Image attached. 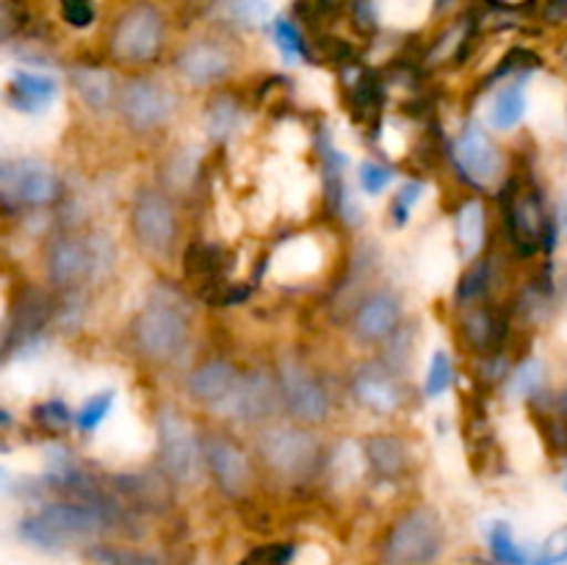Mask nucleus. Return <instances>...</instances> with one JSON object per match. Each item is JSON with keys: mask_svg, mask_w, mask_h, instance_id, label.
<instances>
[{"mask_svg": "<svg viewBox=\"0 0 567 565\" xmlns=\"http://www.w3.org/2000/svg\"><path fill=\"white\" fill-rule=\"evenodd\" d=\"M133 510L125 504H97L83 499H64V502L44 504L39 513L20 521L17 532L31 546L44 552H61L75 543H89L105 535L114 526L127 524Z\"/></svg>", "mask_w": 567, "mask_h": 565, "instance_id": "f257e3e1", "label": "nucleus"}, {"mask_svg": "<svg viewBox=\"0 0 567 565\" xmlns=\"http://www.w3.org/2000/svg\"><path fill=\"white\" fill-rule=\"evenodd\" d=\"M258 454L280 480L308 482L321 465V443L299 424H266L258 432Z\"/></svg>", "mask_w": 567, "mask_h": 565, "instance_id": "f03ea898", "label": "nucleus"}, {"mask_svg": "<svg viewBox=\"0 0 567 565\" xmlns=\"http://www.w3.org/2000/svg\"><path fill=\"white\" fill-rule=\"evenodd\" d=\"M192 338L186 310L172 299H153L133 321V343L150 363H172Z\"/></svg>", "mask_w": 567, "mask_h": 565, "instance_id": "7ed1b4c3", "label": "nucleus"}, {"mask_svg": "<svg viewBox=\"0 0 567 565\" xmlns=\"http://www.w3.org/2000/svg\"><path fill=\"white\" fill-rule=\"evenodd\" d=\"M443 521L435 510L404 513L382 543V565H432L443 554Z\"/></svg>", "mask_w": 567, "mask_h": 565, "instance_id": "20e7f679", "label": "nucleus"}, {"mask_svg": "<svg viewBox=\"0 0 567 565\" xmlns=\"http://www.w3.org/2000/svg\"><path fill=\"white\" fill-rule=\"evenodd\" d=\"M166 42V20L155 3L127 6L111 31V55L120 64L142 66L161 55Z\"/></svg>", "mask_w": 567, "mask_h": 565, "instance_id": "39448f33", "label": "nucleus"}, {"mask_svg": "<svg viewBox=\"0 0 567 565\" xmlns=\"http://www.w3.org/2000/svg\"><path fill=\"white\" fill-rule=\"evenodd\" d=\"M155 435H158V460L166 480L177 485H192L205 465L203 443L197 441L192 421L175 404H164L155 413Z\"/></svg>", "mask_w": 567, "mask_h": 565, "instance_id": "423d86ee", "label": "nucleus"}, {"mask_svg": "<svg viewBox=\"0 0 567 565\" xmlns=\"http://www.w3.org/2000/svg\"><path fill=\"white\" fill-rule=\"evenodd\" d=\"M59 197L61 181L50 164L39 158L0 161V208H48Z\"/></svg>", "mask_w": 567, "mask_h": 565, "instance_id": "0eeeda50", "label": "nucleus"}, {"mask_svg": "<svg viewBox=\"0 0 567 565\" xmlns=\"http://www.w3.org/2000/svg\"><path fill=\"white\" fill-rule=\"evenodd\" d=\"M103 244L86 236H55L44 253V269L48 280L59 288H78L92 280L105 266Z\"/></svg>", "mask_w": 567, "mask_h": 565, "instance_id": "6e6552de", "label": "nucleus"}, {"mask_svg": "<svg viewBox=\"0 0 567 565\" xmlns=\"http://www.w3.org/2000/svg\"><path fill=\"white\" fill-rule=\"evenodd\" d=\"M175 109V94L164 83L153 81V78H133V81H127L120 89V105H116V111H120L122 122L133 133L158 131V127H164L169 122Z\"/></svg>", "mask_w": 567, "mask_h": 565, "instance_id": "1a4fd4ad", "label": "nucleus"}, {"mask_svg": "<svg viewBox=\"0 0 567 565\" xmlns=\"http://www.w3.org/2000/svg\"><path fill=\"white\" fill-rule=\"evenodd\" d=\"M131 227L136 244L150 255L169 253L177 236L175 205L158 188H142L133 199Z\"/></svg>", "mask_w": 567, "mask_h": 565, "instance_id": "9d476101", "label": "nucleus"}, {"mask_svg": "<svg viewBox=\"0 0 567 565\" xmlns=\"http://www.w3.org/2000/svg\"><path fill=\"white\" fill-rule=\"evenodd\" d=\"M277 382H280L282 404H286L293 419L302 421V424H321L327 419L330 393L302 360L282 358Z\"/></svg>", "mask_w": 567, "mask_h": 565, "instance_id": "9b49d317", "label": "nucleus"}, {"mask_svg": "<svg viewBox=\"0 0 567 565\" xmlns=\"http://www.w3.org/2000/svg\"><path fill=\"white\" fill-rule=\"evenodd\" d=\"M504 219H507L509 238L524 255L535 253L540 244L554 247V225L543 210V199L535 188L520 192L515 183H509V197L504 203Z\"/></svg>", "mask_w": 567, "mask_h": 565, "instance_id": "f8f14e48", "label": "nucleus"}, {"mask_svg": "<svg viewBox=\"0 0 567 565\" xmlns=\"http://www.w3.org/2000/svg\"><path fill=\"white\" fill-rule=\"evenodd\" d=\"M452 158L460 177L476 188H491L502 177V150L480 125H468L460 133L457 142L452 144Z\"/></svg>", "mask_w": 567, "mask_h": 565, "instance_id": "ddd939ff", "label": "nucleus"}, {"mask_svg": "<svg viewBox=\"0 0 567 565\" xmlns=\"http://www.w3.org/2000/svg\"><path fill=\"white\" fill-rule=\"evenodd\" d=\"M203 463L208 469L210 480L216 482L225 496L241 499L247 496L252 485V463L247 452L227 435H208L203 441Z\"/></svg>", "mask_w": 567, "mask_h": 565, "instance_id": "4468645a", "label": "nucleus"}, {"mask_svg": "<svg viewBox=\"0 0 567 565\" xmlns=\"http://www.w3.org/2000/svg\"><path fill=\"white\" fill-rule=\"evenodd\" d=\"M233 53L227 44L214 42V39H194L177 53L175 70L188 86L208 89L216 83L227 81L233 72Z\"/></svg>", "mask_w": 567, "mask_h": 565, "instance_id": "2eb2a0df", "label": "nucleus"}, {"mask_svg": "<svg viewBox=\"0 0 567 565\" xmlns=\"http://www.w3.org/2000/svg\"><path fill=\"white\" fill-rule=\"evenodd\" d=\"M280 402V382H275L264 371H252V374H241L236 393L221 410L236 415V419L249 421V424H260L277 413Z\"/></svg>", "mask_w": 567, "mask_h": 565, "instance_id": "dca6fc26", "label": "nucleus"}, {"mask_svg": "<svg viewBox=\"0 0 567 565\" xmlns=\"http://www.w3.org/2000/svg\"><path fill=\"white\" fill-rule=\"evenodd\" d=\"M402 299L393 291H374L354 310L352 330L363 343H380L399 330Z\"/></svg>", "mask_w": 567, "mask_h": 565, "instance_id": "f3484780", "label": "nucleus"}, {"mask_svg": "<svg viewBox=\"0 0 567 565\" xmlns=\"http://www.w3.org/2000/svg\"><path fill=\"white\" fill-rule=\"evenodd\" d=\"M238 382H241V374L236 371V366H233L230 360L214 358L199 363L197 369L188 374L186 391L194 402L221 410L233 399Z\"/></svg>", "mask_w": 567, "mask_h": 565, "instance_id": "a211bd4d", "label": "nucleus"}, {"mask_svg": "<svg viewBox=\"0 0 567 565\" xmlns=\"http://www.w3.org/2000/svg\"><path fill=\"white\" fill-rule=\"evenodd\" d=\"M352 391L358 402L369 408L371 413L388 415L402 404V388H399L396 377H393V369H385V366H363L354 374Z\"/></svg>", "mask_w": 567, "mask_h": 565, "instance_id": "6ab92c4d", "label": "nucleus"}, {"mask_svg": "<svg viewBox=\"0 0 567 565\" xmlns=\"http://www.w3.org/2000/svg\"><path fill=\"white\" fill-rule=\"evenodd\" d=\"M72 89L78 92L81 103L94 114H109L120 105V83L114 72L105 66H75L72 70Z\"/></svg>", "mask_w": 567, "mask_h": 565, "instance_id": "aec40b11", "label": "nucleus"}, {"mask_svg": "<svg viewBox=\"0 0 567 565\" xmlns=\"http://www.w3.org/2000/svg\"><path fill=\"white\" fill-rule=\"evenodd\" d=\"M6 97H9L11 109L22 111V114H42L59 97V83H55V78L42 75V72L17 70L11 75Z\"/></svg>", "mask_w": 567, "mask_h": 565, "instance_id": "412c9836", "label": "nucleus"}, {"mask_svg": "<svg viewBox=\"0 0 567 565\" xmlns=\"http://www.w3.org/2000/svg\"><path fill=\"white\" fill-rule=\"evenodd\" d=\"M183 275L194 286H203L210 299L227 286L225 280V253L216 244H192L183 255Z\"/></svg>", "mask_w": 567, "mask_h": 565, "instance_id": "4be33fe9", "label": "nucleus"}, {"mask_svg": "<svg viewBox=\"0 0 567 565\" xmlns=\"http://www.w3.org/2000/svg\"><path fill=\"white\" fill-rule=\"evenodd\" d=\"M454 233H457V249L463 260H476L485 249L487 242V214L480 199H468L460 205L457 219H454Z\"/></svg>", "mask_w": 567, "mask_h": 565, "instance_id": "5701e85b", "label": "nucleus"}, {"mask_svg": "<svg viewBox=\"0 0 567 565\" xmlns=\"http://www.w3.org/2000/svg\"><path fill=\"white\" fill-rule=\"evenodd\" d=\"M371 469L385 480L402 476L408 469V449L396 435H371L363 446Z\"/></svg>", "mask_w": 567, "mask_h": 565, "instance_id": "b1692460", "label": "nucleus"}, {"mask_svg": "<svg viewBox=\"0 0 567 565\" xmlns=\"http://www.w3.org/2000/svg\"><path fill=\"white\" fill-rule=\"evenodd\" d=\"M526 109H529V100H526V86L524 81H513L507 86L498 89V94L493 97L491 105V125L496 131H513L524 122Z\"/></svg>", "mask_w": 567, "mask_h": 565, "instance_id": "393cba45", "label": "nucleus"}, {"mask_svg": "<svg viewBox=\"0 0 567 565\" xmlns=\"http://www.w3.org/2000/svg\"><path fill=\"white\" fill-rule=\"evenodd\" d=\"M487 546L496 557L498 565H532L535 563V552L520 546L518 537L513 535V526L507 521H493L487 526Z\"/></svg>", "mask_w": 567, "mask_h": 565, "instance_id": "a878e982", "label": "nucleus"}, {"mask_svg": "<svg viewBox=\"0 0 567 565\" xmlns=\"http://www.w3.org/2000/svg\"><path fill=\"white\" fill-rule=\"evenodd\" d=\"M463 336L476 352H491L493 343L502 336V325H498L496 314L485 305H471L468 314L463 316Z\"/></svg>", "mask_w": 567, "mask_h": 565, "instance_id": "bb28decb", "label": "nucleus"}, {"mask_svg": "<svg viewBox=\"0 0 567 565\" xmlns=\"http://www.w3.org/2000/svg\"><path fill=\"white\" fill-rule=\"evenodd\" d=\"M241 103L236 97H216L210 103L208 114H205V131H208L210 142L225 144L227 138L236 136V131L241 127Z\"/></svg>", "mask_w": 567, "mask_h": 565, "instance_id": "cd10ccee", "label": "nucleus"}, {"mask_svg": "<svg viewBox=\"0 0 567 565\" xmlns=\"http://www.w3.org/2000/svg\"><path fill=\"white\" fill-rule=\"evenodd\" d=\"M199 175V155L194 153V147H181L169 155L164 166V177H166V186L172 192H188V188L197 183Z\"/></svg>", "mask_w": 567, "mask_h": 565, "instance_id": "c85d7f7f", "label": "nucleus"}, {"mask_svg": "<svg viewBox=\"0 0 567 565\" xmlns=\"http://www.w3.org/2000/svg\"><path fill=\"white\" fill-rule=\"evenodd\" d=\"M543 380H546V366H543L537 358L524 360V363L513 371V377H509V397L515 399L535 397V393L543 388Z\"/></svg>", "mask_w": 567, "mask_h": 565, "instance_id": "c756f323", "label": "nucleus"}, {"mask_svg": "<svg viewBox=\"0 0 567 565\" xmlns=\"http://www.w3.org/2000/svg\"><path fill=\"white\" fill-rule=\"evenodd\" d=\"M116 402V391H97L83 402V408L75 413V424L81 432H94L105 419H109L111 408Z\"/></svg>", "mask_w": 567, "mask_h": 565, "instance_id": "7c9ffc66", "label": "nucleus"}, {"mask_svg": "<svg viewBox=\"0 0 567 565\" xmlns=\"http://www.w3.org/2000/svg\"><path fill=\"white\" fill-rule=\"evenodd\" d=\"M452 382H454L452 355H449L446 349H437L430 360V369H426V382H424L426 399H441L443 393L452 388Z\"/></svg>", "mask_w": 567, "mask_h": 565, "instance_id": "2f4dec72", "label": "nucleus"}, {"mask_svg": "<svg viewBox=\"0 0 567 565\" xmlns=\"http://www.w3.org/2000/svg\"><path fill=\"white\" fill-rule=\"evenodd\" d=\"M487 288H491V264L487 260H482V264L471 266L468 271H465V277L460 280L457 286V302L463 305H480L482 299H485Z\"/></svg>", "mask_w": 567, "mask_h": 565, "instance_id": "473e14b6", "label": "nucleus"}, {"mask_svg": "<svg viewBox=\"0 0 567 565\" xmlns=\"http://www.w3.org/2000/svg\"><path fill=\"white\" fill-rule=\"evenodd\" d=\"M271 33H275V44L277 50H280L286 64H297V61H302L305 39H302V31H299L291 20H286V17L275 20V31Z\"/></svg>", "mask_w": 567, "mask_h": 565, "instance_id": "72a5a7b5", "label": "nucleus"}, {"mask_svg": "<svg viewBox=\"0 0 567 565\" xmlns=\"http://www.w3.org/2000/svg\"><path fill=\"white\" fill-rule=\"evenodd\" d=\"M424 197V183L421 181H408L396 188L391 203V222L393 227H404L413 216V208L421 203Z\"/></svg>", "mask_w": 567, "mask_h": 565, "instance_id": "f704fd0d", "label": "nucleus"}, {"mask_svg": "<svg viewBox=\"0 0 567 565\" xmlns=\"http://www.w3.org/2000/svg\"><path fill=\"white\" fill-rule=\"evenodd\" d=\"M33 421H37L42 430L61 432L75 421V415H72V410L66 408L61 399H48V402H39L37 408H33Z\"/></svg>", "mask_w": 567, "mask_h": 565, "instance_id": "c9c22d12", "label": "nucleus"}, {"mask_svg": "<svg viewBox=\"0 0 567 565\" xmlns=\"http://www.w3.org/2000/svg\"><path fill=\"white\" fill-rule=\"evenodd\" d=\"M92 557L103 565H161V559L153 554L122 546H94Z\"/></svg>", "mask_w": 567, "mask_h": 565, "instance_id": "e433bc0d", "label": "nucleus"}, {"mask_svg": "<svg viewBox=\"0 0 567 565\" xmlns=\"http://www.w3.org/2000/svg\"><path fill=\"white\" fill-rule=\"evenodd\" d=\"M358 181L360 188H363L369 197H380V194L396 181V172L385 164H377V161H363L358 170Z\"/></svg>", "mask_w": 567, "mask_h": 565, "instance_id": "4c0bfd02", "label": "nucleus"}, {"mask_svg": "<svg viewBox=\"0 0 567 565\" xmlns=\"http://www.w3.org/2000/svg\"><path fill=\"white\" fill-rule=\"evenodd\" d=\"M293 559H297L293 543H269V546L255 548L238 565H293Z\"/></svg>", "mask_w": 567, "mask_h": 565, "instance_id": "58836bf2", "label": "nucleus"}, {"mask_svg": "<svg viewBox=\"0 0 567 565\" xmlns=\"http://www.w3.org/2000/svg\"><path fill=\"white\" fill-rule=\"evenodd\" d=\"M59 11L61 20L78 31L94 25V20H97V9H94L92 0H59Z\"/></svg>", "mask_w": 567, "mask_h": 565, "instance_id": "ea45409f", "label": "nucleus"}, {"mask_svg": "<svg viewBox=\"0 0 567 565\" xmlns=\"http://www.w3.org/2000/svg\"><path fill=\"white\" fill-rule=\"evenodd\" d=\"M230 11L244 25H264L271 20L269 0H230Z\"/></svg>", "mask_w": 567, "mask_h": 565, "instance_id": "a19ab883", "label": "nucleus"}, {"mask_svg": "<svg viewBox=\"0 0 567 565\" xmlns=\"http://www.w3.org/2000/svg\"><path fill=\"white\" fill-rule=\"evenodd\" d=\"M532 565H567V526L554 532L546 543L535 552Z\"/></svg>", "mask_w": 567, "mask_h": 565, "instance_id": "79ce46f5", "label": "nucleus"}, {"mask_svg": "<svg viewBox=\"0 0 567 565\" xmlns=\"http://www.w3.org/2000/svg\"><path fill=\"white\" fill-rule=\"evenodd\" d=\"M11 33H14V14H11L9 3H3V0H0V42H3V39H9Z\"/></svg>", "mask_w": 567, "mask_h": 565, "instance_id": "37998d69", "label": "nucleus"}, {"mask_svg": "<svg viewBox=\"0 0 567 565\" xmlns=\"http://www.w3.org/2000/svg\"><path fill=\"white\" fill-rule=\"evenodd\" d=\"M546 14L551 20H567V0H546Z\"/></svg>", "mask_w": 567, "mask_h": 565, "instance_id": "c03bdc74", "label": "nucleus"}, {"mask_svg": "<svg viewBox=\"0 0 567 565\" xmlns=\"http://www.w3.org/2000/svg\"><path fill=\"white\" fill-rule=\"evenodd\" d=\"M6 487H11V476H9V471L0 465V491H6Z\"/></svg>", "mask_w": 567, "mask_h": 565, "instance_id": "a18cd8bd", "label": "nucleus"}, {"mask_svg": "<svg viewBox=\"0 0 567 565\" xmlns=\"http://www.w3.org/2000/svg\"><path fill=\"white\" fill-rule=\"evenodd\" d=\"M11 424V413L9 410H0V427H9Z\"/></svg>", "mask_w": 567, "mask_h": 565, "instance_id": "49530a36", "label": "nucleus"}, {"mask_svg": "<svg viewBox=\"0 0 567 565\" xmlns=\"http://www.w3.org/2000/svg\"><path fill=\"white\" fill-rule=\"evenodd\" d=\"M563 413H565V419H567V393L563 397Z\"/></svg>", "mask_w": 567, "mask_h": 565, "instance_id": "de8ad7c7", "label": "nucleus"}, {"mask_svg": "<svg viewBox=\"0 0 567 565\" xmlns=\"http://www.w3.org/2000/svg\"><path fill=\"white\" fill-rule=\"evenodd\" d=\"M565 491H567V474H565Z\"/></svg>", "mask_w": 567, "mask_h": 565, "instance_id": "09e8293b", "label": "nucleus"}, {"mask_svg": "<svg viewBox=\"0 0 567 565\" xmlns=\"http://www.w3.org/2000/svg\"><path fill=\"white\" fill-rule=\"evenodd\" d=\"M203 3H210V0H203Z\"/></svg>", "mask_w": 567, "mask_h": 565, "instance_id": "8fccbe9b", "label": "nucleus"}]
</instances>
